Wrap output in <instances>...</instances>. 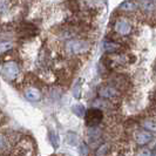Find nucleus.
I'll use <instances>...</instances> for the list:
<instances>
[{
  "instance_id": "f257e3e1",
  "label": "nucleus",
  "mask_w": 156,
  "mask_h": 156,
  "mask_svg": "<svg viewBox=\"0 0 156 156\" xmlns=\"http://www.w3.org/2000/svg\"><path fill=\"white\" fill-rule=\"evenodd\" d=\"M90 49L89 42L85 39H79V38H73V39L66 40L63 45V52L68 56H80L88 53Z\"/></svg>"
},
{
  "instance_id": "f03ea898",
  "label": "nucleus",
  "mask_w": 156,
  "mask_h": 156,
  "mask_svg": "<svg viewBox=\"0 0 156 156\" xmlns=\"http://www.w3.org/2000/svg\"><path fill=\"white\" fill-rule=\"evenodd\" d=\"M13 156H35V144L33 140L23 137L19 141L13 150Z\"/></svg>"
},
{
  "instance_id": "7ed1b4c3",
  "label": "nucleus",
  "mask_w": 156,
  "mask_h": 156,
  "mask_svg": "<svg viewBox=\"0 0 156 156\" xmlns=\"http://www.w3.org/2000/svg\"><path fill=\"white\" fill-rule=\"evenodd\" d=\"M98 95L100 96V99L109 101L112 103H114L113 101L119 100L121 96V92L119 90V88L110 85H101L98 88Z\"/></svg>"
},
{
  "instance_id": "20e7f679",
  "label": "nucleus",
  "mask_w": 156,
  "mask_h": 156,
  "mask_svg": "<svg viewBox=\"0 0 156 156\" xmlns=\"http://www.w3.org/2000/svg\"><path fill=\"white\" fill-rule=\"evenodd\" d=\"M103 112L98 108H89L85 112V120H86V125L89 128H94L103 121Z\"/></svg>"
},
{
  "instance_id": "39448f33",
  "label": "nucleus",
  "mask_w": 156,
  "mask_h": 156,
  "mask_svg": "<svg viewBox=\"0 0 156 156\" xmlns=\"http://www.w3.org/2000/svg\"><path fill=\"white\" fill-rule=\"evenodd\" d=\"M113 28H114V32L116 33L117 35H120V37H127V35H129L133 32L132 23L125 16L117 18L116 20L114 21Z\"/></svg>"
},
{
  "instance_id": "423d86ee",
  "label": "nucleus",
  "mask_w": 156,
  "mask_h": 156,
  "mask_svg": "<svg viewBox=\"0 0 156 156\" xmlns=\"http://www.w3.org/2000/svg\"><path fill=\"white\" fill-rule=\"evenodd\" d=\"M2 75L4 78L8 80V81H13L19 76V73H20V68H19V65L16 61L13 60H8L4 63L2 66Z\"/></svg>"
},
{
  "instance_id": "0eeeda50",
  "label": "nucleus",
  "mask_w": 156,
  "mask_h": 156,
  "mask_svg": "<svg viewBox=\"0 0 156 156\" xmlns=\"http://www.w3.org/2000/svg\"><path fill=\"white\" fill-rule=\"evenodd\" d=\"M18 33H19V35H20L21 38L28 39V38H33V37L37 35L38 28H37L33 23H23L19 27H18Z\"/></svg>"
},
{
  "instance_id": "6e6552de",
  "label": "nucleus",
  "mask_w": 156,
  "mask_h": 156,
  "mask_svg": "<svg viewBox=\"0 0 156 156\" xmlns=\"http://www.w3.org/2000/svg\"><path fill=\"white\" fill-rule=\"evenodd\" d=\"M154 139V134L149 133L147 130H137L136 133H135V136H134V140L135 142L141 146V147H144V146H147L148 143H150L151 141Z\"/></svg>"
},
{
  "instance_id": "1a4fd4ad",
  "label": "nucleus",
  "mask_w": 156,
  "mask_h": 156,
  "mask_svg": "<svg viewBox=\"0 0 156 156\" xmlns=\"http://www.w3.org/2000/svg\"><path fill=\"white\" fill-rule=\"evenodd\" d=\"M25 96H26V99L28 100V101H32V102H37L41 100V92H40V89H38L37 87H28V88H26V90H25Z\"/></svg>"
},
{
  "instance_id": "9d476101",
  "label": "nucleus",
  "mask_w": 156,
  "mask_h": 156,
  "mask_svg": "<svg viewBox=\"0 0 156 156\" xmlns=\"http://www.w3.org/2000/svg\"><path fill=\"white\" fill-rule=\"evenodd\" d=\"M103 47H105V51H106L107 53H109V54L116 53V52H119V51L121 49V45L115 42V41H113V40H107V41H105Z\"/></svg>"
},
{
  "instance_id": "9b49d317",
  "label": "nucleus",
  "mask_w": 156,
  "mask_h": 156,
  "mask_svg": "<svg viewBox=\"0 0 156 156\" xmlns=\"http://www.w3.org/2000/svg\"><path fill=\"white\" fill-rule=\"evenodd\" d=\"M141 126L149 133H156V121L153 119H146L141 122Z\"/></svg>"
},
{
  "instance_id": "f8f14e48",
  "label": "nucleus",
  "mask_w": 156,
  "mask_h": 156,
  "mask_svg": "<svg viewBox=\"0 0 156 156\" xmlns=\"http://www.w3.org/2000/svg\"><path fill=\"white\" fill-rule=\"evenodd\" d=\"M9 148V140L5 134L0 133V154L7 151Z\"/></svg>"
},
{
  "instance_id": "ddd939ff",
  "label": "nucleus",
  "mask_w": 156,
  "mask_h": 156,
  "mask_svg": "<svg viewBox=\"0 0 156 156\" xmlns=\"http://www.w3.org/2000/svg\"><path fill=\"white\" fill-rule=\"evenodd\" d=\"M14 4L11 1H0V16L7 14L8 12L12 9V6Z\"/></svg>"
},
{
  "instance_id": "4468645a",
  "label": "nucleus",
  "mask_w": 156,
  "mask_h": 156,
  "mask_svg": "<svg viewBox=\"0 0 156 156\" xmlns=\"http://www.w3.org/2000/svg\"><path fill=\"white\" fill-rule=\"evenodd\" d=\"M139 7L136 2H133V1H125L120 5L119 9L121 11H126V12H130V11H135L136 8Z\"/></svg>"
},
{
  "instance_id": "2eb2a0df",
  "label": "nucleus",
  "mask_w": 156,
  "mask_h": 156,
  "mask_svg": "<svg viewBox=\"0 0 156 156\" xmlns=\"http://www.w3.org/2000/svg\"><path fill=\"white\" fill-rule=\"evenodd\" d=\"M12 49V44L8 41H1L0 42V55L7 53L8 51Z\"/></svg>"
},
{
  "instance_id": "dca6fc26",
  "label": "nucleus",
  "mask_w": 156,
  "mask_h": 156,
  "mask_svg": "<svg viewBox=\"0 0 156 156\" xmlns=\"http://www.w3.org/2000/svg\"><path fill=\"white\" fill-rule=\"evenodd\" d=\"M136 156H151V151L148 148H141L137 150Z\"/></svg>"
},
{
  "instance_id": "f3484780",
  "label": "nucleus",
  "mask_w": 156,
  "mask_h": 156,
  "mask_svg": "<svg viewBox=\"0 0 156 156\" xmlns=\"http://www.w3.org/2000/svg\"><path fill=\"white\" fill-rule=\"evenodd\" d=\"M73 109L75 112V114L79 115V116H83V115H85V108H83L82 106H75Z\"/></svg>"
},
{
  "instance_id": "a211bd4d",
  "label": "nucleus",
  "mask_w": 156,
  "mask_h": 156,
  "mask_svg": "<svg viewBox=\"0 0 156 156\" xmlns=\"http://www.w3.org/2000/svg\"><path fill=\"white\" fill-rule=\"evenodd\" d=\"M151 156H156V153H155V154H151Z\"/></svg>"
},
{
  "instance_id": "6ab92c4d",
  "label": "nucleus",
  "mask_w": 156,
  "mask_h": 156,
  "mask_svg": "<svg viewBox=\"0 0 156 156\" xmlns=\"http://www.w3.org/2000/svg\"><path fill=\"white\" fill-rule=\"evenodd\" d=\"M155 151H156V144H155Z\"/></svg>"
}]
</instances>
